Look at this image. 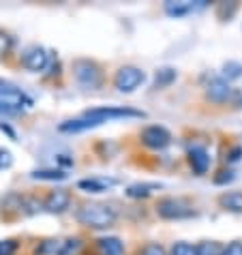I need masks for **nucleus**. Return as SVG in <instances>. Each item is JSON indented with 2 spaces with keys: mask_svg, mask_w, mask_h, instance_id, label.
I'll return each instance as SVG.
<instances>
[{
  "mask_svg": "<svg viewBox=\"0 0 242 255\" xmlns=\"http://www.w3.org/2000/svg\"><path fill=\"white\" fill-rule=\"evenodd\" d=\"M118 212L110 204L101 202H84L75 208V221L88 230H108L116 225Z\"/></svg>",
  "mask_w": 242,
  "mask_h": 255,
  "instance_id": "1",
  "label": "nucleus"
},
{
  "mask_svg": "<svg viewBox=\"0 0 242 255\" xmlns=\"http://www.w3.org/2000/svg\"><path fill=\"white\" fill-rule=\"evenodd\" d=\"M86 243L82 238H60V236H49L39 238L32 247L30 255H80L84 251Z\"/></svg>",
  "mask_w": 242,
  "mask_h": 255,
  "instance_id": "2",
  "label": "nucleus"
},
{
  "mask_svg": "<svg viewBox=\"0 0 242 255\" xmlns=\"http://www.w3.org/2000/svg\"><path fill=\"white\" fill-rule=\"evenodd\" d=\"M71 71H73L75 82L84 88H101L105 82L103 67L97 60L90 58H75L71 62Z\"/></svg>",
  "mask_w": 242,
  "mask_h": 255,
  "instance_id": "3",
  "label": "nucleus"
},
{
  "mask_svg": "<svg viewBox=\"0 0 242 255\" xmlns=\"http://www.w3.org/2000/svg\"><path fill=\"white\" fill-rule=\"evenodd\" d=\"M154 210H156V215L161 219H165V221H178V219H189L195 215V210L191 208L187 202L180 200V197H172V195L156 200Z\"/></svg>",
  "mask_w": 242,
  "mask_h": 255,
  "instance_id": "4",
  "label": "nucleus"
},
{
  "mask_svg": "<svg viewBox=\"0 0 242 255\" xmlns=\"http://www.w3.org/2000/svg\"><path fill=\"white\" fill-rule=\"evenodd\" d=\"M144 82H146V73L135 65L120 67L112 77V86L120 90V93H133V90H137Z\"/></svg>",
  "mask_w": 242,
  "mask_h": 255,
  "instance_id": "5",
  "label": "nucleus"
},
{
  "mask_svg": "<svg viewBox=\"0 0 242 255\" xmlns=\"http://www.w3.org/2000/svg\"><path fill=\"white\" fill-rule=\"evenodd\" d=\"M84 118H88L95 123V127L110 123V120H122V118H146L144 112L131 110V108H92L82 114Z\"/></svg>",
  "mask_w": 242,
  "mask_h": 255,
  "instance_id": "6",
  "label": "nucleus"
},
{
  "mask_svg": "<svg viewBox=\"0 0 242 255\" xmlns=\"http://www.w3.org/2000/svg\"><path fill=\"white\" fill-rule=\"evenodd\" d=\"M139 139L146 148H152V150H163L172 144V133H169L165 127H159V125H150L146 129H141L139 133Z\"/></svg>",
  "mask_w": 242,
  "mask_h": 255,
  "instance_id": "7",
  "label": "nucleus"
},
{
  "mask_svg": "<svg viewBox=\"0 0 242 255\" xmlns=\"http://www.w3.org/2000/svg\"><path fill=\"white\" fill-rule=\"evenodd\" d=\"M73 202V193L69 189H49L43 197V210L52 215H62Z\"/></svg>",
  "mask_w": 242,
  "mask_h": 255,
  "instance_id": "8",
  "label": "nucleus"
},
{
  "mask_svg": "<svg viewBox=\"0 0 242 255\" xmlns=\"http://www.w3.org/2000/svg\"><path fill=\"white\" fill-rule=\"evenodd\" d=\"M204 93H206V101H210L215 105L230 103V99L234 97L232 86L227 84V80H223V77H210V82L206 84Z\"/></svg>",
  "mask_w": 242,
  "mask_h": 255,
  "instance_id": "9",
  "label": "nucleus"
},
{
  "mask_svg": "<svg viewBox=\"0 0 242 255\" xmlns=\"http://www.w3.org/2000/svg\"><path fill=\"white\" fill-rule=\"evenodd\" d=\"M47 62H49V56L45 52V47L41 45H28L22 52V56H19V65L28 71H32V73L43 71L47 67Z\"/></svg>",
  "mask_w": 242,
  "mask_h": 255,
  "instance_id": "10",
  "label": "nucleus"
},
{
  "mask_svg": "<svg viewBox=\"0 0 242 255\" xmlns=\"http://www.w3.org/2000/svg\"><path fill=\"white\" fill-rule=\"evenodd\" d=\"M0 217L4 221H17L26 215V206H24V195L22 193H9L0 200Z\"/></svg>",
  "mask_w": 242,
  "mask_h": 255,
  "instance_id": "11",
  "label": "nucleus"
},
{
  "mask_svg": "<svg viewBox=\"0 0 242 255\" xmlns=\"http://www.w3.org/2000/svg\"><path fill=\"white\" fill-rule=\"evenodd\" d=\"M90 247H92V255H124L122 240L114 238V236H105V238L92 240Z\"/></svg>",
  "mask_w": 242,
  "mask_h": 255,
  "instance_id": "12",
  "label": "nucleus"
},
{
  "mask_svg": "<svg viewBox=\"0 0 242 255\" xmlns=\"http://www.w3.org/2000/svg\"><path fill=\"white\" fill-rule=\"evenodd\" d=\"M187 159H189L191 169H193L197 176H204L206 172H208V167H210V154H208V150H206L204 146H193V148H189Z\"/></svg>",
  "mask_w": 242,
  "mask_h": 255,
  "instance_id": "13",
  "label": "nucleus"
},
{
  "mask_svg": "<svg viewBox=\"0 0 242 255\" xmlns=\"http://www.w3.org/2000/svg\"><path fill=\"white\" fill-rule=\"evenodd\" d=\"M206 6V0H199V2H189V0H182V2H165V13L172 17H182L187 13H193L197 9Z\"/></svg>",
  "mask_w": 242,
  "mask_h": 255,
  "instance_id": "14",
  "label": "nucleus"
},
{
  "mask_svg": "<svg viewBox=\"0 0 242 255\" xmlns=\"http://www.w3.org/2000/svg\"><path fill=\"white\" fill-rule=\"evenodd\" d=\"M217 202L227 212H242V191H225L217 197Z\"/></svg>",
  "mask_w": 242,
  "mask_h": 255,
  "instance_id": "15",
  "label": "nucleus"
},
{
  "mask_svg": "<svg viewBox=\"0 0 242 255\" xmlns=\"http://www.w3.org/2000/svg\"><path fill=\"white\" fill-rule=\"evenodd\" d=\"M161 185H156V182H135V185L126 187L124 193L133 197V200H146V197H150L154 191H159Z\"/></svg>",
  "mask_w": 242,
  "mask_h": 255,
  "instance_id": "16",
  "label": "nucleus"
},
{
  "mask_svg": "<svg viewBox=\"0 0 242 255\" xmlns=\"http://www.w3.org/2000/svg\"><path fill=\"white\" fill-rule=\"evenodd\" d=\"M114 185H116V180H105V178H86L77 182V187L84 191H90V193H101V191H108Z\"/></svg>",
  "mask_w": 242,
  "mask_h": 255,
  "instance_id": "17",
  "label": "nucleus"
},
{
  "mask_svg": "<svg viewBox=\"0 0 242 255\" xmlns=\"http://www.w3.org/2000/svg\"><path fill=\"white\" fill-rule=\"evenodd\" d=\"M176 80V69L172 67H161L154 73V88H167Z\"/></svg>",
  "mask_w": 242,
  "mask_h": 255,
  "instance_id": "18",
  "label": "nucleus"
},
{
  "mask_svg": "<svg viewBox=\"0 0 242 255\" xmlns=\"http://www.w3.org/2000/svg\"><path fill=\"white\" fill-rule=\"evenodd\" d=\"M30 176L37 180H56V182L67 178V174L62 172V169H34Z\"/></svg>",
  "mask_w": 242,
  "mask_h": 255,
  "instance_id": "19",
  "label": "nucleus"
},
{
  "mask_svg": "<svg viewBox=\"0 0 242 255\" xmlns=\"http://www.w3.org/2000/svg\"><path fill=\"white\" fill-rule=\"evenodd\" d=\"M225 247L217 243V240H204L197 245V255H223Z\"/></svg>",
  "mask_w": 242,
  "mask_h": 255,
  "instance_id": "20",
  "label": "nucleus"
},
{
  "mask_svg": "<svg viewBox=\"0 0 242 255\" xmlns=\"http://www.w3.org/2000/svg\"><path fill=\"white\" fill-rule=\"evenodd\" d=\"M133 255H169V253H167L165 247L159 245V243H146V245L137 247Z\"/></svg>",
  "mask_w": 242,
  "mask_h": 255,
  "instance_id": "21",
  "label": "nucleus"
},
{
  "mask_svg": "<svg viewBox=\"0 0 242 255\" xmlns=\"http://www.w3.org/2000/svg\"><path fill=\"white\" fill-rule=\"evenodd\" d=\"M22 247V238H4L0 240V255H17Z\"/></svg>",
  "mask_w": 242,
  "mask_h": 255,
  "instance_id": "22",
  "label": "nucleus"
},
{
  "mask_svg": "<svg viewBox=\"0 0 242 255\" xmlns=\"http://www.w3.org/2000/svg\"><path fill=\"white\" fill-rule=\"evenodd\" d=\"M169 255H197V245H191V243H184V240H180V243L172 245V251H169Z\"/></svg>",
  "mask_w": 242,
  "mask_h": 255,
  "instance_id": "23",
  "label": "nucleus"
},
{
  "mask_svg": "<svg viewBox=\"0 0 242 255\" xmlns=\"http://www.w3.org/2000/svg\"><path fill=\"white\" fill-rule=\"evenodd\" d=\"M242 73V65L240 62H225L223 65V80H236Z\"/></svg>",
  "mask_w": 242,
  "mask_h": 255,
  "instance_id": "24",
  "label": "nucleus"
},
{
  "mask_svg": "<svg viewBox=\"0 0 242 255\" xmlns=\"http://www.w3.org/2000/svg\"><path fill=\"white\" fill-rule=\"evenodd\" d=\"M11 47H13V37L0 28V56H6L11 52Z\"/></svg>",
  "mask_w": 242,
  "mask_h": 255,
  "instance_id": "25",
  "label": "nucleus"
},
{
  "mask_svg": "<svg viewBox=\"0 0 242 255\" xmlns=\"http://www.w3.org/2000/svg\"><path fill=\"white\" fill-rule=\"evenodd\" d=\"M236 178V172L234 169H219L217 176H215V185H227Z\"/></svg>",
  "mask_w": 242,
  "mask_h": 255,
  "instance_id": "26",
  "label": "nucleus"
},
{
  "mask_svg": "<svg viewBox=\"0 0 242 255\" xmlns=\"http://www.w3.org/2000/svg\"><path fill=\"white\" fill-rule=\"evenodd\" d=\"M13 165V154L9 150H4V148H0V169H6Z\"/></svg>",
  "mask_w": 242,
  "mask_h": 255,
  "instance_id": "27",
  "label": "nucleus"
},
{
  "mask_svg": "<svg viewBox=\"0 0 242 255\" xmlns=\"http://www.w3.org/2000/svg\"><path fill=\"white\" fill-rule=\"evenodd\" d=\"M223 255H242V243L240 240H234L223 249Z\"/></svg>",
  "mask_w": 242,
  "mask_h": 255,
  "instance_id": "28",
  "label": "nucleus"
},
{
  "mask_svg": "<svg viewBox=\"0 0 242 255\" xmlns=\"http://www.w3.org/2000/svg\"><path fill=\"white\" fill-rule=\"evenodd\" d=\"M240 157H242V146L230 148V152H227V161L234 163V161H240Z\"/></svg>",
  "mask_w": 242,
  "mask_h": 255,
  "instance_id": "29",
  "label": "nucleus"
}]
</instances>
